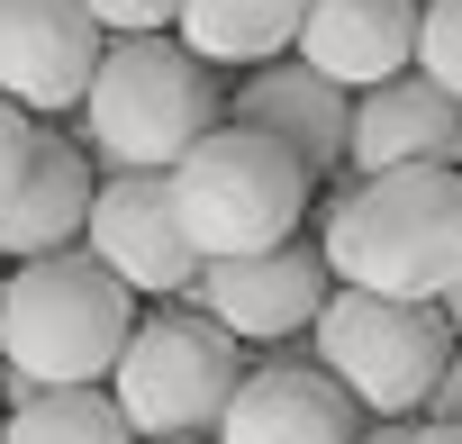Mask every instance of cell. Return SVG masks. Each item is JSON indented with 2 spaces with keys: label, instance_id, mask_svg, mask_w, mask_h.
I'll use <instances>...</instances> for the list:
<instances>
[{
  "label": "cell",
  "instance_id": "6da1fadb",
  "mask_svg": "<svg viewBox=\"0 0 462 444\" xmlns=\"http://www.w3.org/2000/svg\"><path fill=\"white\" fill-rule=\"evenodd\" d=\"M318 245L336 282L435 300L462 282V163H408V172H354L318 190Z\"/></svg>",
  "mask_w": 462,
  "mask_h": 444
},
{
  "label": "cell",
  "instance_id": "7a4b0ae2",
  "mask_svg": "<svg viewBox=\"0 0 462 444\" xmlns=\"http://www.w3.org/2000/svg\"><path fill=\"white\" fill-rule=\"evenodd\" d=\"M136 336V291L91 254H37L0 282V372L10 390H100Z\"/></svg>",
  "mask_w": 462,
  "mask_h": 444
},
{
  "label": "cell",
  "instance_id": "3957f363",
  "mask_svg": "<svg viewBox=\"0 0 462 444\" xmlns=\"http://www.w3.org/2000/svg\"><path fill=\"white\" fill-rule=\"evenodd\" d=\"M208 127H217V73L172 28L100 46V73L82 91V154L100 172H172Z\"/></svg>",
  "mask_w": 462,
  "mask_h": 444
},
{
  "label": "cell",
  "instance_id": "277c9868",
  "mask_svg": "<svg viewBox=\"0 0 462 444\" xmlns=\"http://www.w3.org/2000/svg\"><path fill=\"white\" fill-rule=\"evenodd\" d=\"M172 208H181V236L199 245V264H226V254H263V245H291L318 208V181L300 172V154L245 118L208 127L172 172Z\"/></svg>",
  "mask_w": 462,
  "mask_h": 444
},
{
  "label": "cell",
  "instance_id": "5b68a950",
  "mask_svg": "<svg viewBox=\"0 0 462 444\" xmlns=\"http://www.w3.org/2000/svg\"><path fill=\"white\" fill-rule=\"evenodd\" d=\"M318 363L354 390L363 417H417L453 363V318L435 300H390V291H363V282H336L318 327H309Z\"/></svg>",
  "mask_w": 462,
  "mask_h": 444
},
{
  "label": "cell",
  "instance_id": "8992f818",
  "mask_svg": "<svg viewBox=\"0 0 462 444\" xmlns=\"http://www.w3.org/2000/svg\"><path fill=\"white\" fill-rule=\"evenodd\" d=\"M236 381H245L236 336H226L199 300H181V309L136 318V336H127V354L109 372V399L136 426V444H181V435H208L226 417Z\"/></svg>",
  "mask_w": 462,
  "mask_h": 444
},
{
  "label": "cell",
  "instance_id": "52a82bcc",
  "mask_svg": "<svg viewBox=\"0 0 462 444\" xmlns=\"http://www.w3.org/2000/svg\"><path fill=\"white\" fill-rule=\"evenodd\" d=\"M82 245L136 291V300H190L199 291V245L181 236V208L163 172H100Z\"/></svg>",
  "mask_w": 462,
  "mask_h": 444
},
{
  "label": "cell",
  "instance_id": "ba28073f",
  "mask_svg": "<svg viewBox=\"0 0 462 444\" xmlns=\"http://www.w3.org/2000/svg\"><path fill=\"white\" fill-rule=\"evenodd\" d=\"M327 245L291 236V245H263V254H226V264H199V309L236 336V345H282V336H309L318 309H327Z\"/></svg>",
  "mask_w": 462,
  "mask_h": 444
},
{
  "label": "cell",
  "instance_id": "9c48e42d",
  "mask_svg": "<svg viewBox=\"0 0 462 444\" xmlns=\"http://www.w3.org/2000/svg\"><path fill=\"white\" fill-rule=\"evenodd\" d=\"M100 46L109 37L82 0H0V100H19L28 118L82 109Z\"/></svg>",
  "mask_w": 462,
  "mask_h": 444
},
{
  "label": "cell",
  "instance_id": "30bf717a",
  "mask_svg": "<svg viewBox=\"0 0 462 444\" xmlns=\"http://www.w3.org/2000/svg\"><path fill=\"white\" fill-rule=\"evenodd\" d=\"M363 435V408L354 390L309 354H273V363H245L226 417L208 426V444H354Z\"/></svg>",
  "mask_w": 462,
  "mask_h": 444
},
{
  "label": "cell",
  "instance_id": "8fae6325",
  "mask_svg": "<svg viewBox=\"0 0 462 444\" xmlns=\"http://www.w3.org/2000/svg\"><path fill=\"white\" fill-rule=\"evenodd\" d=\"M236 118H245V127H263V136H282L318 190L345 172V145H354V91H345V82H327L318 64H300V55L254 64V73H245V91H236Z\"/></svg>",
  "mask_w": 462,
  "mask_h": 444
},
{
  "label": "cell",
  "instance_id": "7c38bea8",
  "mask_svg": "<svg viewBox=\"0 0 462 444\" xmlns=\"http://www.w3.org/2000/svg\"><path fill=\"white\" fill-rule=\"evenodd\" d=\"M462 145V100L444 82H426L417 64L354 91V145H345V172H408V163H453Z\"/></svg>",
  "mask_w": 462,
  "mask_h": 444
},
{
  "label": "cell",
  "instance_id": "4fadbf2b",
  "mask_svg": "<svg viewBox=\"0 0 462 444\" xmlns=\"http://www.w3.org/2000/svg\"><path fill=\"white\" fill-rule=\"evenodd\" d=\"M417 10L426 0H318L291 55L318 64L327 82H345V91H372V82L417 64Z\"/></svg>",
  "mask_w": 462,
  "mask_h": 444
},
{
  "label": "cell",
  "instance_id": "5bb4252c",
  "mask_svg": "<svg viewBox=\"0 0 462 444\" xmlns=\"http://www.w3.org/2000/svg\"><path fill=\"white\" fill-rule=\"evenodd\" d=\"M91 190H100V163H91L82 145L46 136L37 163L0 190V254H10V264H37V254L82 245V227H91Z\"/></svg>",
  "mask_w": 462,
  "mask_h": 444
},
{
  "label": "cell",
  "instance_id": "9a60e30c",
  "mask_svg": "<svg viewBox=\"0 0 462 444\" xmlns=\"http://www.w3.org/2000/svg\"><path fill=\"white\" fill-rule=\"evenodd\" d=\"M309 10L318 0H181V46L199 55V64H273V55H291L300 46V28H309Z\"/></svg>",
  "mask_w": 462,
  "mask_h": 444
},
{
  "label": "cell",
  "instance_id": "2e32d148",
  "mask_svg": "<svg viewBox=\"0 0 462 444\" xmlns=\"http://www.w3.org/2000/svg\"><path fill=\"white\" fill-rule=\"evenodd\" d=\"M0 444H136V426L118 417L109 381L100 390H28L0 417Z\"/></svg>",
  "mask_w": 462,
  "mask_h": 444
},
{
  "label": "cell",
  "instance_id": "e0dca14e",
  "mask_svg": "<svg viewBox=\"0 0 462 444\" xmlns=\"http://www.w3.org/2000/svg\"><path fill=\"white\" fill-rule=\"evenodd\" d=\"M417 73L462 100V0H426L417 10Z\"/></svg>",
  "mask_w": 462,
  "mask_h": 444
},
{
  "label": "cell",
  "instance_id": "ac0fdd59",
  "mask_svg": "<svg viewBox=\"0 0 462 444\" xmlns=\"http://www.w3.org/2000/svg\"><path fill=\"white\" fill-rule=\"evenodd\" d=\"M82 10L100 19V37H163V28H181V0H82Z\"/></svg>",
  "mask_w": 462,
  "mask_h": 444
},
{
  "label": "cell",
  "instance_id": "d6986e66",
  "mask_svg": "<svg viewBox=\"0 0 462 444\" xmlns=\"http://www.w3.org/2000/svg\"><path fill=\"white\" fill-rule=\"evenodd\" d=\"M37 145H46V136H37V118H28L19 100H0V190H10V181L37 163Z\"/></svg>",
  "mask_w": 462,
  "mask_h": 444
},
{
  "label": "cell",
  "instance_id": "ffe728a7",
  "mask_svg": "<svg viewBox=\"0 0 462 444\" xmlns=\"http://www.w3.org/2000/svg\"><path fill=\"white\" fill-rule=\"evenodd\" d=\"M426 417H453V426H462V336H453V363H444V381H435Z\"/></svg>",
  "mask_w": 462,
  "mask_h": 444
},
{
  "label": "cell",
  "instance_id": "44dd1931",
  "mask_svg": "<svg viewBox=\"0 0 462 444\" xmlns=\"http://www.w3.org/2000/svg\"><path fill=\"white\" fill-rule=\"evenodd\" d=\"M408 435H417L408 417H363V435H354V444H408Z\"/></svg>",
  "mask_w": 462,
  "mask_h": 444
},
{
  "label": "cell",
  "instance_id": "7402d4cb",
  "mask_svg": "<svg viewBox=\"0 0 462 444\" xmlns=\"http://www.w3.org/2000/svg\"><path fill=\"white\" fill-rule=\"evenodd\" d=\"M408 444H462V426H453V417H426V426H417Z\"/></svg>",
  "mask_w": 462,
  "mask_h": 444
},
{
  "label": "cell",
  "instance_id": "603a6c76",
  "mask_svg": "<svg viewBox=\"0 0 462 444\" xmlns=\"http://www.w3.org/2000/svg\"><path fill=\"white\" fill-rule=\"evenodd\" d=\"M444 318H453V336H462V282H453V291H444Z\"/></svg>",
  "mask_w": 462,
  "mask_h": 444
},
{
  "label": "cell",
  "instance_id": "cb8c5ba5",
  "mask_svg": "<svg viewBox=\"0 0 462 444\" xmlns=\"http://www.w3.org/2000/svg\"><path fill=\"white\" fill-rule=\"evenodd\" d=\"M181 444H208V435H181Z\"/></svg>",
  "mask_w": 462,
  "mask_h": 444
},
{
  "label": "cell",
  "instance_id": "d4e9b609",
  "mask_svg": "<svg viewBox=\"0 0 462 444\" xmlns=\"http://www.w3.org/2000/svg\"><path fill=\"white\" fill-rule=\"evenodd\" d=\"M453 163H462V145H453Z\"/></svg>",
  "mask_w": 462,
  "mask_h": 444
}]
</instances>
